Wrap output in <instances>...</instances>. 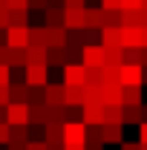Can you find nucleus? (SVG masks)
<instances>
[{
	"instance_id": "obj_52",
	"label": "nucleus",
	"mask_w": 147,
	"mask_h": 150,
	"mask_svg": "<svg viewBox=\"0 0 147 150\" xmlns=\"http://www.w3.org/2000/svg\"><path fill=\"white\" fill-rule=\"evenodd\" d=\"M141 78H144V84H147V69H141Z\"/></svg>"
},
{
	"instance_id": "obj_8",
	"label": "nucleus",
	"mask_w": 147,
	"mask_h": 150,
	"mask_svg": "<svg viewBox=\"0 0 147 150\" xmlns=\"http://www.w3.org/2000/svg\"><path fill=\"white\" fill-rule=\"evenodd\" d=\"M43 104L46 107H61L64 104V84H46L43 87Z\"/></svg>"
},
{
	"instance_id": "obj_14",
	"label": "nucleus",
	"mask_w": 147,
	"mask_h": 150,
	"mask_svg": "<svg viewBox=\"0 0 147 150\" xmlns=\"http://www.w3.org/2000/svg\"><path fill=\"white\" fill-rule=\"evenodd\" d=\"M121 107H141V87H121Z\"/></svg>"
},
{
	"instance_id": "obj_10",
	"label": "nucleus",
	"mask_w": 147,
	"mask_h": 150,
	"mask_svg": "<svg viewBox=\"0 0 147 150\" xmlns=\"http://www.w3.org/2000/svg\"><path fill=\"white\" fill-rule=\"evenodd\" d=\"M121 87H144L141 67H121Z\"/></svg>"
},
{
	"instance_id": "obj_43",
	"label": "nucleus",
	"mask_w": 147,
	"mask_h": 150,
	"mask_svg": "<svg viewBox=\"0 0 147 150\" xmlns=\"http://www.w3.org/2000/svg\"><path fill=\"white\" fill-rule=\"evenodd\" d=\"M26 150H46V144H43V142H29Z\"/></svg>"
},
{
	"instance_id": "obj_25",
	"label": "nucleus",
	"mask_w": 147,
	"mask_h": 150,
	"mask_svg": "<svg viewBox=\"0 0 147 150\" xmlns=\"http://www.w3.org/2000/svg\"><path fill=\"white\" fill-rule=\"evenodd\" d=\"M124 124H141V110L139 107H121V127Z\"/></svg>"
},
{
	"instance_id": "obj_36",
	"label": "nucleus",
	"mask_w": 147,
	"mask_h": 150,
	"mask_svg": "<svg viewBox=\"0 0 147 150\" xmlns=\"http://www.w3.org/2000/svg\"><path fill=\"white\" fill-rule=\"evenodd\" d=\"M9 84H12V69L0 67V87H9Z\"/></svg>"
},
{
	"instance_id": "obj_33",
	"label": "nucleus",
	"mask_w": 147,
	"mask_h": 150,
	"mask_svg": "<svg viewBox=\"0 0 147 150\" xmlns=\"http://www.w3.org/2000/svg\"><path fill=\"white\" fill-rule=\"evenodd\" d=\"M87 144H101V127H87Z\"/></svg>"
},
{
	"instance_id": "obj_54",
	"label": "nucleus",
	"mask_w": 147,
	"mask_h": 150,
	"mask_svg": "<svg viewBox=\"0 0 147 150\" xmlns=\"http://www.w3.org/2000/svg\"><path fill=\"white\" fill-rule=\"evenodd\" d=\"M141 150H147V144H141Z\"/></svg>"
},
{
	"instance_id": "obj_27",
	"label": "nucleus",
	"mask_w": 147,
	"mask_h": 150,
	"mask_svg": "<svg viewBox=\"0 0 147 150\" xmlns=\"http://www.w3.org/2000/svg\"><path fill=\"white\" fill-rule=\"evenodd\" d=\"M29 29V12H9V29Z\"/></svg>"
},
{
	"instance_id": "obj_44",
	"label": "nucleus",
	"mask_w": 147,
	"mask_h": 150,
	"mask_svg": "<svg viewBox=\"0 0 147 150\" xmlns=\"http://www.w3.org/2000/svg\"><path fill=\"white\" fill-rule=\"evenodd\" d=\"M46 9H64V0H46Z\"/></svg>"
},
{
	"instance_id": "obj_31",
	"label": "nucleus",
	"mask_w": 147,
	"mask_h": 150,
	"mask_svg": "<svg viewBox=\"0 0 147 150\" xmlns=\"http://www.w3.org/2000/svg\"><path fill=\"white\" fill-rule=\"evenodd\" d=\"M104 124H121V107H104Z\"/></svg>"
},
{
	"instance_id": "obj_32",
	"label": "nucleus",
	"mask_w": 147,
	"mask_h": 150,
	"mask_svg": "<svg viewBox=\"0 0 147 150\" xmlns=\"http://www.w3.org/2000/svg\"><path fill=\"white\" fill-rule=\"evenodd\" d=\"M26 104H43V87H29L26 90Z\"/></svg>"
},
{
	"instance_id": "obj_9",
	"label": "nucleus",
	"mask_w": 147,
	"mask_h": 150,
	"mask_svg": "<svg viewBox=\"0 0 147 150\" xmlns=\"http://www.w3.org/2000/svg\"><path fill=\"white\" fill-rule=\"evenodd\" d=\"M121 142H124L121 124H101V144H121Z\"/></svg>"
},
{
	"instance_id": "obj_22",
	"label": "nucleus",
	"mask_w": 147,
	"mask_h": 150,
	"mask_svg": "<svg viewBox=\"0 0 147 150\" xmlns=\"http://www.w3.org/2000/svg\"><path fill=\"white\" fill-rule=\"evenodd\" d=\"M46 124H58V127H64V124H66V104H61V107H49V110H46Z\"/></svg>"
},
{
	"instance_id": "obj_11",
	"label": "nucleus",
	"mask_w": 147,
	"mask_h": 150,
	"mask_svg": "<svg viewBox=\"0 0 147 150\" xmlns=\"http://www.w3.org/2000/svg\"><path fill=\"white\" fill-rule=\"evenodd\" d=\"M64 29H81L84 32V9H64Z\"/></svg>"
},
{
	"instance_id": "obj_16",
	"label": "nucleus",
	"mask_w": 147,
	"mask_h": 150,
	"mask_svg": "<svg viewBox=\"0 0 147 150\" xmlns=\"http://www.w3.org/2000/svg\"><path fill=\"white\" fill-rule=\"evenodd\" d=\"M64 104L66 107H84V87H64Z\"/></svg>"
},
{
	"instance_id": "obj_49",
	"label": "nucleus",
	"mask_w": 147,
	"mask_h": 150,
	"mask_svg": "<svg viewBox=\"0 0 147 150\" xmlns=\"http://www.w3.org/2000/svg\"><path fill=\"white\" fill-rule=\"evenodd\" d=\"M46 150H64V144H46Z\"/></svg>"
},
{
	"instance_id": "obj_46",
	"label": "nucleus",
	"mask_w": 147,
	"mask_h": 150,
	"mask_svg": "<svg viewBox=\"0 0 147 150\" xmlns=\"http://www.w3.org/2000/svg\"><path fill=\"white\" fill-rule=\"evenodd\" d=\"M139 110H141V124H147V104H144V101H141V107H139Z\"/></svg>"
},
{
	"instance_id": "obj_24",
	"label": "nucleus",
	"mask_w": 147,
	"mask_h": 150,
	"mask_svg": "<svg viewBox=\"0 0 147 150\" xmlns=\"http://www.w3.org/2000/svg\"><path fill=\"white\" fill-rule=\"evenodd\" d=\"M101 75H104V84L121 87V67H101Z\"/></svg>"
},
{
	"instance_id": "obj_7",
	"label": "nucleus",
	"mask_w": 147,
	"mask_h": 150,
	"mask_svg": "<svg viewBox=\"0 0 147 150\" xmlns=\"http://www.w3.org/2000/svg\"><path fill=\"white\" fill-rule=\"evenodd\" d=\"M84 29H90V32H101L104 29V12H101V6L98 9H92V6L84 9Z\"/></svg>"
},
{
	"instance_id": "obj_6",
	"label": "nucleus",
	"mask_w": 147,
	"mask_h": 150,
	"mask_svg": "<svg viewBox=\"0 0 147 150\" xmlns=\"http://www.w3.org/2000/svg\"><path fill=\"white\" fill-rule=\"evenodd\" d=\"M64 87H87L84 84V67L81 64H66L64 67Z\"/></svg>"
},
{
	"instance_id": "obj_18",
	"label": "nucleus",
	"mask_w": 147,
	"mask_h": 150,
	"mask_svg": "<svg viewBox=\"0 0 147 150\" xmlns=\"http://www.w3.org/2000/svg\"><path fill=\"white\" fill-rule=\"evenodd\" d=\"M43 144H64V127L46 124L43 127Z\"/></svg>"
},
{
	"instance_id": "obj_48",
	"label": "nucleus",
	"mask_w": 147,
	"mask_h": 150,
	"mask_svg": "<svg viewBox=\"0 0 147 150\" xmlns=\"http://www.w3.org/2000/svg\"><path fill=\"white\" fill-rule=\"evenodd\" d=\"M0 124H6V107H0Z\"/></svg>"
},
{
	"instance_id": "obj_50",
	"label": "nucleus",
	"mask_w": 147,
	"mask_h": 150,
	"mask_svg": "<svg viewBox=\"0 0 147 150\" xmlns=\"http://www.w3.org/2000/svg\"><path fill=\"white\" fill-rule=\"evenodd\" d=\"M64 150H84V147H78V144H64Z\"/></svg>"
},
{
	"instance_id": "obj_37",
	"label": "nucleus",
	"mask_w": 147,
	"mask_h": 150,
	"mask_svg": "<svg viewBox=\"0 0 147 150\" xmlns=\"http://www.w3.org/2000/svg\"><path fill=\"white\" fill-rule=\"evenodd\" d=\"M64 9H87V0H64Z\"/></svg>"
},
{
	"instance_id": "obj_17",
	"label": "nucleus",
	"mask_w": 147,
	"mask_h": 150,
	"mask_svg": "<svg viewBox=\"0 0 147 150\" xmlns=\"http://www.w3.org/2000/svg\"><path fill=\"white\" fill-rule=\"evenodd\" d=\"M26 84L23 81H12L9 84V104H26Z\"/></svg>"
},
{
	"instance_id": "obj_38",
	"label": "nucleus",
	"mask_w": 147,
	"mask_h": 150,
	"mask_svg": "<svg viewBox=\"0 0 147 150\" xmlns=\"http://www.w3.org/2000/svg\"><path fill=\"white\" fill-rule=\"evenodd\" d=\"M0 107H9V87H0Z\"/></svg>"
},
{
	"instance_id": "obj_2",
	"label": "nucleus",
	"mask_w": 147,
	"mask_h": 150,
	"mask_svg": "<svg viewBox=\"0 0 147 150\" xmlns=\"http://www.w3.org/2000/svg\"><path fill=\"white\" fill-rule=\"evenodd\" d=\"M6 124L9 127H29V104H9L6 107Z\"/></svg>"
},
{
	"instance_id": "obj_26",
	"label": "nucleus",
	"mask_w": 147,
	"mask_h": 150,
	"mask_svg": "<svg viewBox=\"0 0 147 150\" xmlns=\"http://www.w3.org/2000/svg\"><path fill=\"white\" fill-rule=\"evenodd\" d=\"M124 64V49H104V67H121Z\"/></svg>"
},
{
	"instance_id": "obj_4",
	"label": "nucleus",
	"mask_w": 147,
	"mask_h": 150,
	"mask_svg": "<svg viewBox=\"0 0 147 150\" xmlns=\"http://www.w3.org/2000/svg\"><path fill=\"white\" fill-rule=\"evenodd\" d=\"M81 67H87V69H101V67H104V46H84V49H81Z\"/></svg>"
},
{
	"instance_id": "obj_15",
	"label": "nucleus",
	"mask_w": 147,
	"mask_h": 150,
	"mask_svg": "<svg viewBox=\"0 0 147 150\" xmlns=\"http://www.w3.org/2000/svg\"><path fill=\"white\" fill-rule=\"evenodd\" d=\"M46 104H29V127H46Z\"/></svg>"
},
{
	"instance_id": "obj_51",
	"label": "nucleus",
	"mask_w": 147,
	"mask_h": 150,
	"mask_svg": "<svg viewBox=\"0 0 147 150\" xmlns=\"http://www.w3.org/2000/svg\"><path fill=\"white\" fill-rule=\"evenodd\" d=\"M9 150H26V147H20V144H9Z\"/></svg>"
},
{
	"instance_id": "obj_21",
	"label": "nucleus",
	"mask_w": 147,
	"mask_h": 150,
	"mask_svg": "<svg viewBox=\"0 0 147 150\" xmlns=\"http://www.w3.org/2000/svg\"><path fill=\"white\" fill-rule=\"evenodd\" d=\"M84 104H87V107H104L101 87H84Z\"/></svg>"
},
{
	"instance_id": "obj_47",
	"label": "nucleus",
	"mask_w": 147,
	"mask_h": 150,
	"mask_svg": "<svg viewBox=\"0 0 147 150\" xmlns=\"http://www.w3.org/2000/svg\"><path fill=\"white\" fill-rule=\"evenodd\" d=\"M141 69H147V49H141Z\"/></svg>"
},
{
	"instance_id": "obj_12",
	"label": "nucleus",
	"mask_w": 147,
	"mask_h": 150,
	"mask_svg": "<svg viewBox=\"0 0 147 150\" xmlns=\"http://www.w3.org/2000/svg\"><path fill=\"white\" fill-rule=\"evenodd\" d=\"M43 29H46V26H43ZM66 35H69L66 29H46V43H43V46H46V49H64Z\"/></svg>"
},
{
	"instance_id": "obj_34",
	"label": "nucleus",
	"mask_w": 147,
	"mask_h": 150,
	"mask_svg": "<svg viewBox=\"0 0 147 150\" xmlns=\"http://www.w3.org/2000/svg\"><path fill=\"white\" fill-rule=\"evenodd\" d=\"M104 12H121V0H101Z\"/></svg>"
},
{
	"instance_id": "obj_30",
	"label": "nucleus",
	"mask_w": 147,
	"mask_h": 150,
	"mask_svg": "<svg viewBox=\"0 0 147 150\" xmlns=\"http://www.w3.org/2000/svg\"><path fill=\"white\" fill-rule=\"evenodd\" d=\"M12 67H26V49H9V69Z\"/></svg>"
},
{
	"instance_id": "obj_3",
	"label": "nucleus",
	"mask_w": 147,
	"mask_h": 150,
	"mask_svg": "<svg viewBox=\"0 0 147 150\" xmlns=\"http://www.w3.org/2000/svg\"><path fill=\"white\" fill-rule=\"evenodd\" d=\"M64 144H78L84 147L87 144V127L81 121H66L64 124Z\"/></svg>"
},
{
	"instance_id": "obj_1",
	"label": "nucleus",
	"mask_w": 147,
	"mask_h": 150,
	"mask_svg": "<svg viewBox=\"0 0 147 150\" xmlns=\"http://www.w3.org/2000/svg\"><path fill=\"white\" fill-rule=\"evenodd\" d=\"M23 69H26V75H23V84L26 87H46L49 84V69L43 64H29Z\"/></svg>"
},
{
	"instance_id": "obj_45",
	"label": "nucleus",
	"mask_w": 147,
	"mask_h": 150,
	"mask_svg": "<svg viewBox=\"0 0 147 150\" xmlns=\"http://www.w3.org/2000/svg\"><path fill=\"white\" fill-rule=\"evenodd\" d=\"M139 38H141V49H147V29H139Z\"/></svg>"
},
{
	"instance_id": "obj_28",
	"label": "nucleus",
	"mask_w": 147,
	"mask_h": 150,
	"mask_svg": "<svg viewBox=\"0 0 147 150\" xmlns=\"http://www.w3.org/2000/svg\"><path fill=\"white\" fill-rule=\"evenodd\" d=\"M49 67H61V69L66 67V61H64V52H61V49H46V69H49Z\"/></svg>"
},
{
	"instance_id": "obj_39",
	"label": "nucleus",
	"mask_w": 147,
	"mask_h": 150,
	"mask_svg": "<svg viewBox=\"0 0 147 150\" xmlns=\"http://www.w3.org/2000/svg\"><path fill=\"white\" fill-rule=\"evenodd\" d=\"M0 144H9V124H0Z\"/></svg>"
},
{
	"instance_id": "obj_29",
	"label": "nucleus",
	"mask_w": 147,
	"mask_h": 150,
	"mask_svg": "<svg viewBox=\"0 0 147 150\" xmlns=\"http://www.w3.org/2000/svg\"><path fill=\"white\" fill-rule=\"evenodd\" d=\"M29 43L43 46V43H46V29H43V26H32V29H29ZM43 49H46V46H43Z\"/></svg>"
},
{
	"instance_id": "obj_19",
	"label": "nucleus",
	"mask_w": 147,
	"mask_h": 150,
	"mask_svg": "<svg viewBox=\"0 0 147 150\" xmlns=\"http://www.w3.org/2000/svg\"><path fill=\"white\" fill-rule=\"evenodd\" d=\"M43 18H46V29H64V9H46L43 12Z\"/></svg>"
},
{
	"instance_id": "obj_23",
	"label": "nucleus",
	"mask_w": 147,
	"mask_h": 150,
	"mask_svg": "<svg viewBox=\"0 0 147 150\" xmlns=\"http://www.w3.org/2000/svg\"><path fill=\"white\" fill-rule=\"evenodd\" d=\"M9 144H29V127H9Z\"/></svg>"
},
{
	"instance_id": "obj_5",
	"label": "nucleus",
	"mask_w": 147,
	"mask_h": 150,
	"mask_svg": "<svg viewBox=\"0 0 147 150\" xmlns=\"http://www.w3.org/2000/svg\"><path fill=\"white\" fill-rule=\"evenodd\" d=\"M29 46V29H6V49H26Z\"/></svg>"
},
{
	"instance_id": "obj_42",
	"label": "nucleus",
	"mask_w": 147,
	"mask_h": 150,
	"mask_svg": "<svg viewBox=\"0 0 147 150\" xmlns=\"http://www.w3.org/2000/svg\"><path fill=\"white\" fill-rule=\"evenodd\" d=\"M29 9H43L46 12V0H29Z\"/></svg>"
},
{
	"instance_id": "obj_53",
	"label": "nucleus",
	"mask_w": 147,
	"mask_h": 150,
	"mask_svg": "<svg viewBox=\"0 0 147 150\" xmlns=\"http://www.w3.org/2000/svg\"><path fill=\"white\" fill-rule=\"evenodd\" d=\"M141 9H147V0H141Z\"/></svg>"
},
{
	"instance_id": "obj_13",
	"label": "nucleus",
	"mask_w": 147,
	"mask_h": 150,
	"mask_svg": "<svg viewBox=\"0 0 147 150\" xmlns=\"http://www.w3.org/2000/svg\"><path fill=\"white\" fill-rule=\"evenodd\" d=\"M104 49H121V29H101V40Z\"/></svg>"
},
{
	"instance_id": "obj_20",
	"label": "nucleus",
	"mask_w": 147,
	"mask_h": 150,
	"mask_svg": "<svg viewBox=\"0 0 147 150\" xmlns=\"http://www.w3.org/2000/svg\"><path fill=\"white\" fill-rule=\"evenodd\" d=\"M29 64H43V67H46V49L29 43V46H26V67H29Z\"/></svg>"
},
{
	"instance_id": "obj_35",
	"label": "nucleus",
	"mask_w": 147,
	"mask_h": 150,
	"mask_svg": "<svg viewBox=\"0 0 147 150\" xmlns=\"http://www.w3.org/2000/svg\"><path fill=\"white\" fill-rule=\"evenodd\" d=\"M141 0H121V12H139Z\"/></svg>"
},
{
	"instance_id": "obj_40",
	"label": "nucleus",
	"mask_w": 147,
	"mask_h": 150,
	"mask_svg": "<svg viewBox=\"0 0 147 150\" xmlns=\"http://www.w3.org/2000/svg\"><path fill=\"white\" fill-rule=\"evenodd\" d=\"M139 144H147V124H139Z\"/></svg>"
},
{
	"instance_id": "obj_41",
	"label": "nucleus",
	"mask_w": 147,
	"mask_h": 150,
	"mask_svg": "<svg viewBox=\"0 0 147 150\" xmlns=\"http://www.w3.org/2000/svg\"><path fill=\"white\" fill-rule=\"evenodd\" d=\"M121 150H141L139 142H121Z\"/></svg>"
}]
</instances>
